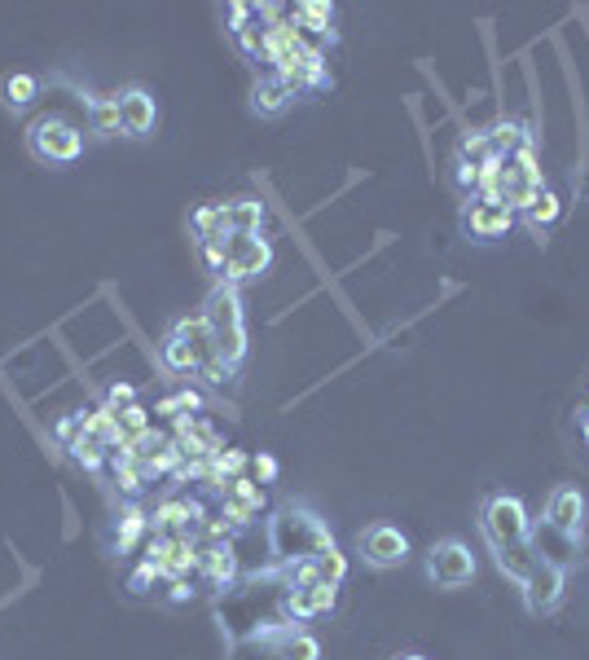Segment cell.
<instances>
[{
  "instance_id": "cell-2",
  "label": "cell",
  "mask_w": 589,
  "mask_h": 660,
  "mask_svg": "<svg viewBox=\"0 0 589 660\" xmlns=\"http://www.w3.org/2000/svg\"><path fill=\"white\" fill-rule=\"evenodd\" d=\"M269 542H273V555L282 559L286 568L308 564V559L326 555L330 546H339L335 533H330V528L321 524L313 511H308V506H282V511L273 515Z\"/></svg>"
},
{
  "instance_id": "cell-33",
  "label": "cell",
  "mask_w": 589,
  "mask_h": 660,
  "mask_svg": "<svg viewBox=\"0 0 589 660\" xmlns=\"http://www.w3.org/2000/svg\"><path fill=\"white\" fill-rule=\"evenodd\" d=\"M211 467H216L225 480H238V476H247V471H251V454H247V449L229 445V449H220V454L211 458Z\"/></svg>"
},
{
  "instance_id": "cell-42",
  "label": "cell",
  "mask_w": 589,
  "mask_h": 660,
  "mask_svg": "<svg viewBox=\"0 0 589 660\" xmlns=\"http://www.w3.org/2000/svg\"><path fill=\"white\" fill-rule=\"evenodd\" d=\"M581 432H585V440H589V418H585V423H581Z\"/></svg>"
},
{
  "instance_id": "cell-9",
  "label": "cell",
  "mask_w": 589,
  "mask_h": 660,
  "mask_svg": "<svg viewBox=\"0 0 589 660\" xmlns=\"http://www.w3.org/2000/svg\"><path fill=\"white\" fill-rule=\"evenodd\" d=\"M207 502L198 493H172L150 511V537H168V533H198V524L207 520Z\"/></svg>"
},
{
  "instance_id": "cell-36",
  "label": "cell",
  "mask_w": 589,
  "mask_h": 660,
  "mask_svg": "<svg viewBox=\"0 0 589 660\" xmlns=\"http://www.w3.org/2000/svg\"><path fill=\"white\" fill-rule=\"evenodd\" d=\"M137 401V388H132V383H110L106 388V410H128V405Z\"/></svg>"
},
{
  "instance_id": "cell-28",
  "label": "cell",
  "mask_w": 589,
  "mask_h": 660,
  "mask_svg": "<svg viewBox=\"0 0 589 660\" xmlns=\"http://www.w3.org/2000/svg\"><path fill=\"white\" fill-rule=\"evenodd\" d=\"M66 454H71V462H80L84 471H102L106 462H110V449H106V445H97V440H93V436H84V432L75 436L71 445H66Z\"/></svg>"
},
{
  "instance_id": "cell-3",
  "label": "cell",
  "mask_w": 589,
  "mask_h": 660,
  "mask_svg": "<svg viewBox=\"0 0 589 660\" xmlns=\"http://www.w3.org/2000/svg\"><path fill=\"white\" fill-rule=\"evenodd\" d=\"M207 357H211V330L203 313L172 322L168 335L159 339V361L168 374H203Z\"/></svg>"
},
{
  "instance_id": "cell-14",
  "label": "cell",
  "mask_w": 589,
  "mask_h": 660,
  "mask_svg": "<svg viewBox=\"0 0 589 660\" xmlns=\"http://www.w3.org/2000/svg\"><path fill=\"white\" fill-rule=\"evenodd\" d=\"M119 119H124V137H132V141L150 137V132L159 128V102H154L150 88L128 84L124 93H119Z\"/></svg>"
},
{
  "instance_id": "cell-16",
  "label": "cell",
  "mask_w": 589,
  "mask_h": 660,
  "mask_svg": "<svg viewBox=\"0 0 589 660\" xmlns=\"http://www.w3.org/2000/svg\"><path fill=\"white\" fill-rule=\"evenodd\" d=\"M295 27L304 31L308 44H317L326 53V44H335V5H321V0H304V5L291 9Z\"/></svg>"
},
{
  "instance_id": "cell-12",
  "label": "cell",
  "mask_w": 589,
  "mask_h": 660,
  "mask_svg": "<svg viewBox=\"0 0 589 660\" xmlns=\"http://www.w3.org/2000/svg\"><path fill=\"white\" fill-rule=\"evenodd\" d=\"M585 511H589L585 493L572 489V484H563V489H554L550 502H546V528H550V533H559V537H568V542H581Z\"/></svg>"
},
{
  "instance_id": "cell-11",
  "label": "cell",
  "mask_w": 589,
  "mask_h": 660,
  "mask_svg": "<svg viewBox=\"0 0 589 660\" xmlns=\"http://www.w3.org/2000/svg\"><path fill=\"white\" fill-rule=\"evenodd\" d=\"M515 212H510L506 203H493V198H466V207H462V229L471 234L475 242H497V238H506L510 229H515Z\"/></svg>"
},
{
  "instance_id": "cell-18",
  "label": "cell",
  "mask_w": 589,
  "mask_h": 660,
  "mask_svg": "<svg viewBox=\"0 0 589 660\" xmlns=\"http://www.w3.org/2000/svg\"><path fill=\"white\" fill-rule=\"evenodd\" d=\"M141 537H150V511L137 502H128L124 515H119V524H115V537H110V550H115V555H132V550L141 546Z\"/></svg>"
},
{
  "instance_id": "cell-5",
  "label": "cell",
  "mask_w": 589,
  "mask_h": 660,
  "mask_svg": "<svg viewBox=\"0 0 589 660\" xmlns=\"http://www.w3.org/2000/svg\"><path fill=\"white\" fill-rule=\"evenodd\" d=\"M480 528L488 537V546L502 550V546H519L532 537L528 528V506L510 493H488L484 506H480Z\"/></svg>"
},
{
  "instance_id": "cell-21",
  "label": "cell",
  "mask_w": 589,
  "mask_h": 660,
  "mask_svg": "<svg viewBox=\"0 0 589 660\" xmlns=\"http://www.w3.org/2000/svg\"><path fill=\"white\" fill-rule=\"evenodd\" d=\"M84 115H88V132H97V137H124V119H119V93L115 97H88Z\"/></svg>"
},
{
  "instance_id": "cell-40",
  "label": "cell",
  "mask_w": 589,
  "mask_h": 660,
  "mask_svg": "<svg viewBox=\"0 0 589 660\" xmlns=\"http://www.w3.org/2000/svg\"><path fill=\"white\" fill-rule=\"evenodd\" d=\"M194 599V581L190 577H168V603H190Z\"/></svg>"
},
{
  "instance_id": "cell-25",
  "label": "cell",
  "mask_w": 589,
  "mask_h": 660,
  "mask_svg": "<svg viewBox=\"0 0 589 660\" xmlns=\"http://www.w3.org/2000/svg\"><path fill=\"white\" fill-rule=\"evenodd\" d=\"M488 137H493V150L502 154V159H510V154H519L524 146H532V128L524 124V119H502V124L488 128Z\"/></svg>"
},
{
  "instance_id": "cell-38",
  "label": "cell",
  "mask_w": 589,
  "mask_h": 660,
  "mask_svg": "<svg viewBox=\"0 0 589 660\" xmlns=\"http://www.w3.org/2000/svg\"><path fill=\"white\" fill-rule=\"evenodd\" d=\"M154 581H159V572H154V568L146 564V559H141L137 572H132V577H128V590H132V594H146V590L154 586Z\"/></svg>"
},
{
  "instance_id": "cell-32",
  "label": "cell",
  "mask_w": 589,
  "mask_h": 660,
  "mask_svg": "<svg viewBox=\"0 0 589 660\" xmlns=\"http://www.w3.org/2000/svg\"><path fill=\"white\" fill-rule=\"evenodd\" d=\"M493 137H488L484 128H471V132H462V141H458V159L466 163H488L493 159Z\"/></svg>"
},
{
  "instance_id": "cell-13",
  "label": "cell",
  "mask_w": 589,
  "mask_h": 660,
  "mask_svg": "<svg viewBox=\"0 0 589 660\" xmlns=\"http://www.w3.org/2000/svg\"><path fill=\"white\" fill-rule=\"evenodd\" d=\"M563 590H568V572H563V564H550V559H541V564L532 568V577L524 581V599H528V608L537 616H546V612L559 608Z\"/></svg>"
},
{
  "instance_id": "cell-35",
  "label": "cell",
  "mask_w": 589,
  "mask_h": 660,
  "mask_svg": "<svg viewBox=\"0 0 589 660\" xmlns=\"http://www.w3.org/2000/svg\"><path fill=\"white\" fill-rule=\"evenodd\" d=\"M277 471H282V467H277V458H273V454H264V449H260V454H251V480L260 484V489L277 480Z\"/></svg>"
},
{
  "instance_id": "cell-34",
  "label": "cell",
  "mask_w": 589,
  "mask_h": 660,
  "mask_svg": "<svg viewBox=\"0 0 589 660\" xmlns=\"http://www.w3.org/2000/svg\"><path fill=\"white\" fill-rule=\"evenodd\" d=\"M321 656V643L313 634H291L282 647V660H317Z\"/></svg>"
},
{
  "instance_id": "cell-30",
  "label": "cell",
  "mask_w": 589,
  "mask_h": 660,
  "mask_svg": "<svg viewBox=\"0 0 589 660\" xmlns=\"http://www.w3.org/2000/svg\"><path fill=\"white\" fill-rule=\"evenodd\" d=\"M260 511H264V502H247V498H220V520H225L233 533L238 528H251L255 520H260Z\"/></svg>"
},
{
  "instance_id": "cell-41",
  "label": "cell",
  "mask_w": 589,
  "mask_h": 660,
  "mask_svg": "<svg viewBox=\"0 0 589 660\" xmlns=\"http://www.w3.org/2000/svg\"><path fill=\"white\" fill-rule=\"evenodd\" d=\"M396 660H427V656H418V652H405V656H396Z\"/></svg>"
},
{
  "instance_id": "cell-37",
  "label": "cell",
  "mask_w": 589,
  "mask_h": 660,
  "mask_svg": "<svg viewBox=\"0 0 589 660\" xmlns=\"http://www.w3.org/2000/svg\"><path fill=\"white\" fill-rule=\"evenodd\" d=\"M255 18V5H247V0H238V5H229L225 9V22H229V36H238L242 27Z\"/></svg>"
},
{
  "instance_id": "cell-43",
  "label": "cell",
  "mask_w": 589,
  "mask_h": 660,
  "mask_svg": "<svg viewBox=\"0 0 589 660\" xmlns=\"http://www.w3.org/2000/svg\"><path fill=\"white\" fill-rule=\"evenodd\" d=\"M585 418H589V410H585Z\"/></svg>"
},
{
  "instance_id": "cell-27",
  "label": "cell",
  "mask_w": 589,
  "mask_h": 660,
  "mask_svg": "<svg viewBox=\"0 0 589 660\" xmlns=\"http://www.w3.org/2000/svg\"><path fill=\"white\" fill-rule=\"evenodd\" d=\"M181 414H203V392H194V388H181V392H172V396H163L159 405H154V418H181Z\"/></svg>"
},
{
  "instance_id": "cell-26",
  "label": "cell",
  "mask_w": 589,
  "mask_h": 660,
  "mask_svg": "<svg viewBox=\"0 0 589 660\" xmlns=\"http://www.w3.org/2000/svg\"><path fill=\"white\" fill-rule=\"evenodd\" d=\"M559 212H563V198H559V194H554L550 185H546V190H541L537 198H532V207L524 212V225L532 229V234H541V229H546V225H554V220H559Z\"/></svg>"
},
{
  "instance_id": "cell-17",
  "label": "cell",
  "mask_w": 589,
  "mask_h": 660,
  "mask_svg": "<svg viewBox=\"0 0 589 660\" xmlns=\"http://www.w3.org/2000/svg\"><path fill=\"white\" fill-rule=\"evenodd\" d=\"M203 559H198V577L207 581L211 590H225L233 577H238V555H233V542H220V546H198Z\"/></svg>"
},
{
  "instance_id": "cell-7",
  "label": "cell",
  "mask_w": 589,
  "mask_h": 660,
  "mask_svg": "<svg viewBox=\"0 0 589 660\" xmlns=\"http://www.w3.org/2000/svg\"><path fill=\"white\" fill-rule=\"evenodd\" d=\"M141 559H146V564L168 581V577H190V572H198L203 550H198L194 533H168V537H150L146 555H141Z\"/></svg>"
},
{
  "instance_id": "cell-20",
  "label": "cell",
  "mask_w": 589,
  "mask_h": 660,
  "mask_svg": "<svg viewBox=\"0 0 589 660\" xmlns=\"http://www.w3.org/2000/svg\"><path fill=\"white\" fill-rule=\"evenodd\" d=\"M497 555V568H502V577H510V581H524L532 577V568L541 564V555H537V546H532V537L528 542H519V546H502V550H493Z\"/></svg>"
},
{
  "instance_id": "cell-10",
  "label": "cell",
  "mask_w": 589,
  "mask_h": 660,
  "mask_svg": "<svg viewBox=\"0 0 589 660\" xmlns=\"http://www.w3.org/2000/svg\"><path fill=\"white\" fill-rule=\"evenodd\" d=\"M357 555L370 568H400L409 559V537L396 524H370L357 533Z\"/></svg>"
},
{
  "instance_id": "cell-6",
  "label": "cell",
  "mask_w": 589,
  "mask_h": 660,
  "mask_svg": "<svg viewBox=\"0 0 589 660\" xmlns=\"http://www.w3.org/2000/svg\"><path fill=\"white\" fill-rule=\"evenodd\" d=\"M269 269H273V242L264 234H229L225 238V269H220V282L225 286L264 278Z\"/></svg>"
},
{
  "instance_id": "cell-1",
  "label": "cell",
  "mask_w": 589,
  "mask_h": 660,
  "mask_svg": "<svg viewBox=\"0 0 589 660\" xmlns=\"http://www.w3.org/2000/svg\"><path fill=\"white\" fill-rule=\"evenodd\" d=\"M203 317H207V330H211V357L203 366V379L220 388V383H229L233 374L242 370V361H247V317H242L238 286L220 282L216 291L207 295Z\"/></svg>"
},
{
  "instance_id": "cell-22",
  "label": "cell",
  "mask_w": 589,
  "mask_h": 660,
  "mask_svg": "<svg viewBox=\"0 0 589 660\" xmlns=\"http://www.w3.org/2000/svg\"><path fill=\"white\" fill-rule=\"evenodd\" d=\"M36 97H40V80H36V75L9 71L5 80H0V106L14 110V115H18V110H27L31 102H36Z\"/></svg>"
},
{
  "instance_id": "cell-29",
  "label": "cell",
  "mask_w": 589,
  "mask_h": 660,
  "mask_svg": "<svg viewBox=\"0 0 589 660\" xmlns=\"http://www.w3.org/2000/svg\"><path fill=\"white\" fill-rule=\"evenodd\" d=\"M313 577L321 586H343V581H348V555H343L339 546H330L326 555L313 559Z\"/></svg>"
},
{
  "instance_id": "cell-23",
  "label": "cell",
  "mask_w": 589,
  "mask_h": 660,
  "mask_svg": "<svg viewBox=\"0 0 589 660\" xmlns=\"http://www.w3.org/2000/svg\"><path fill=\"white\" fill-rule=\"evenodd\" d=\"M225 207V220H229V234H260L264 229V203L260 198H229Z\"/></svg>"
},
{
  "instance_id": "cell-15",
  "label": "cell",
  "mask_w": 589,
  "mask_h": 660,
  "mask_svg": "<svg viewBox=\"0 0 589 660\" xmlns=\"http://www.w3.org/2000/svg\"><path fill=\"white\" fill-rule=\"evenodd\" d=\"M339 603V586H291L286 594V616L291 621H317V616H330Z\"/></svg>"
},
{
  "instance_id": "cell-31",
  "label": "cell",
  "mask_w": 589,
  "mask_h": 660,
  "mask_svg": "<svg viewBox=\"0 0 589 660\" xmlns=\"http://www.w3.org/2000/svg\"><path fill=\"white\" fill-rule=\"evenodd\" d=\"M154 410H146L141 401H132L128 410H119L115 418H119V440H137V436H146L150 427H154V418H150Z\"/></svg>"
},
{
  "instance_id": "cell-39",
  "label": "cell",
  "mask_w": 589,
  "mask_h": 660,
  "mask_svg": "<svg viewBox=\"0 0 589 660\" xmlns=\"http://www.w3.org/2000/svg\"><path fill=\"white\" fill-rule=\"evenodd\" d=\"M80 432H84V427H80V410H75V414H66V418H62V423H58V427H53V436H58V445H62V449H66V445H71V440H75V436H80Z\"/></svg>"
},
{
  "instance_id": "cell-4",
  "label": "cell",
  "mask_w": 589,
  "mask_h": 660,
  "mask_svg": "<svg viewBox=\"0 0 589 660\" xmlns=\"http://www.w3.org/2000/svg\"><path fill=\"white\" fill-rule=\"evenodd\" d=\"M27 150L36 163H44V168L75 163L84 154V128H75L71 119H62V115H40L36 124L27 128Z\"/></svg>"
},
{
  "instance_id": "cell-8",
  "label": "cell",
  "mask_w": 589,
  "mask_h": 660,
  "mask_svg": "<svg viewBox=\"0 0 589 660\" xmlns=\"http://www.w3.org/2000/svg\"><path fill=\"white\" fill-rule=\"evenodd\" d=\"M427 577L436 581L440 590H462L475 581V555L471 546L458 542V537H444L427 550Z\"/></svg>"
},
{
  "instance_id": "cell-24",
  "label": "cell",
  "mask_w": 589,
  "mask_h": 660,
  "mask_svg": "<svg viewBox=\"0 0 589 660\" xmlns=\"http://www.w3.org/2000/svg\"><path fill=\"white\" fill-rule=\"evenodd\" d=\"M190 229H194L198 247H216V242H225V238H229V220H225V207H220V203H207V207H198V212H194V220H190Z\"/></svg>"
},
{
  "instance_id": "cell-19",
  "label": "cell",
  "mask_w": 589,
  "mask_h": 660,
  "mask_svg": "<svg viewBox=\"0 0 589 660\" xmlns=\"http://www.w3.org/2000/svg\"><path fill=\"white\" fill-rule=\"evenodd\" d=\"M295 97L286 93L282 84H277V75H260L255 80V88H251V110L260 119H277V115H286V106H291Z\"/></svg>"
}]
</instances>
